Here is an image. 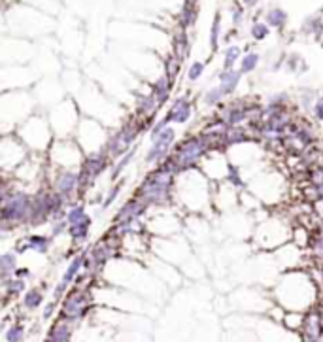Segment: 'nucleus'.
<instances>
[{"instance_id": "obj_28", "label": "nucleus", "mask_w": 323, "mask_h": 342, "mask_svg": "<svg viewBox=\"0 0 323 342\" xmlns=\"http://www.w3.org/2000/svg\"><path fill=\"white\" fill-rule=\"evenodd\" d=\"M27 280L23 278H10V280L2 282V291H4V303H8L12 299H17V297H23L25 291H27Z\"/></svg>"}, {"instance_id": "obj_3", "label": "nucleus", "mask_w": 323, "mask_h": 342, "mask_svg": "<svg viewBox=\"0 0 323 342\" xmlns=\"http://www.w3.org/2000/svg\"><path fill=\"white\" fill-rule=\"evenodd\" d=\"M176 204L193 214H202L213 204V182L200 170L180 174L176 182Z\"/></svg>"}, {"instance_id": "obj_18", "label": "nucleus", "mask_w": 323, "mask_h": 342, "mask_svg": "<svg viewBox=\"0 0 323 342\" xmlns=\"http://www.w3.org/2000/svg\"><path fill=\"white\" fill-rule=\"evenodd\" d=\"M302 342H321L323 340V310L319 304L304 314V323L300 329Z\"/></svg>"}, {"instance_id": "obj_55", "label": "nucleus", "mask_w": 323, "mask_h": 342, "mask_svg": "<svg viewBox=\"0 0 323 342\" xmlns=\"http://www.w3.org/2000/svg\"><path fill=\"white\" fill-rule=\"evenodd\" d=\"M242 2H244L246 6H255L257 4V0H242Z\"/></svg>"}, {"instance_id": "obj_48", "label": "nucleus", "mask_w": 323, "mask_h": 342, "mask_svg": "<svg viewBox=\"0 0 323 342\" xmlns=\"http://www.w3.org/2000/svg\"><path fill=\"white\" fill-rule=\"evenodd\" d=\"M202 74H204V62L195 61L189 66V70H187V79H189L191 83H195V81L202 78Z\"/></svg>"}, {"instance_id": "obj_29", "label": "nucleus", "mask_w": 323, "mask_h": 342, "mask_svg": "<svg viewBox=\"0 0 323 342\" xmlns=\"http://www.w3.org/2000/svg\"><path fill=\"white\" fill-rule=\"evenodd\" d=\"M136 153H138V148H133L129 153H125L123 157H119L118 161H114V164H112L110 168V180L112 182H119L121 180V176H123V172L129 168V164L134 161V157H136Z\"/></svg>"}, {"instance_id": "obj_9", "label": "nucleus", "mask_w": 323, "mask_h": 342, "mask_svg": "<svg viewBox=\"0 0 323 342\" xmlns=\"http://www.w3.org/2000/svg\"><path fill=\"white\" fill-rule=\"evenodd\" d=\"M85 159L83 149L79 148L76 138H55L48 151L49 168H70L79 170V166Z\"/></svg>"}, {"instance_id": "obj_50", "label": "nucleus", "mask_w": 323, "mask_h": 342, "mask_svg": "<svg viewBox=\"0 0 323 342\" xmlns=\"http://www.w3.org/2000/svg\"><path fill=\"white\" fill-rule=\"evenodd\" d=\"M51 236H53V240L59 238V236H63V234H68V221L63 219V221H55V223H51Z\"/></svg>"}, {"instance_id": "obj_34", "label": "nucleus", "mask_w": 323, "mask_h": 342, "mask_svg": "<svg viewBox=\"0 0 323 342\" xmlns=\"http://www.w3.org/2000/svg\"><path fill=\"white\" fill-rule=\"evenodd\" d=\"M225 95H223V91H221L220 87H210L208 91H206L204 95H202V102H204L206 108H212V110H220L223 104H225Z\"/></svg>"}, {"instance_id": "obj_15", "label": "nucleus", "mask_w": 323, "mask_h": 342, "mask_svg": "<svg viewBox=\"0 0 323 342\" xmlns=\"http://www.w3.org/2000/svg\"><path fill=\"white\" fill-rule=\"evenodd\" d=\"M227 168H229V159L225 157V151L223 149H212L208 151V155L202 159V163L198 166V170L202 172L204 176L220 184V182H225L227 178Z\"/></svg>"}, {"instance_id": "obj_49", "label": "nucleus", "mask_w": 323, "mask_h": 342, "mask_svg": "<svg viewBox=\"0 0 323 342\" xmlns=\"http://www.w3.org/2000/svg\"><path fill=\"white\" fill-rule=\"evenodd\" d=\"M59 306H61V303H57V301L51 299V301L44 306V310H42V319H44V321H49L55 314H59Z\"/></svg>"}, {"instance_id": "obj_23", "label": "nucleus", "mask_w": 323, "mask_h": 342, "mask_svg": "<svg viewBox=\"0 0 323 342\" xmlns=\"http://www.w3.org/2000/svg\"><path fill=\"white\" fill-rule=\"evenodd\" d=\"M91 227H93V218L87 216L83 221H79L76 225L68 227V236H70L72 246H76L78 249H81V246L89 240L91 236Z\"/></svg>"}, {"instance_id": "obj_11", "label": "nucleus", "mask_w": 323, "mask_h": 342, "mask_svg": "<svg viewBox=\"0 0 323 342\" xmlns=\"http://www.w3.org/2000/svg\"><path fill=\"white\" fill-rule=\"evenodd\" d=\"M48 186L59 193L63 199L74 204L79 202L83 197V187H81V176L79 170H70V168H49Z\"/></svg>"}, {"instance_id": "obj_54", "label": "nucleus", "mask_w": 323, "mask_h": 342, "mask_svg": "<svg viewBox=\"0 0 323 342\" xmlns=\"http://www.w3.org/2000/svg\"><path fill=\"white\" fill-rule=\"evenodd\" d=\"M317 286H319V291H321V297H323V265H317Z\"/></svg>"}, {"instance_id": "obj_12", "label": "nucleus", "mask_w": 323, "mask_h": 342, "mask_svg": "<svg viewBox=\"0 0 323 342\" xmlns=\"http://www.w3.org/2000/svg\"><path fill=\"white\" fill-rule=\"evenodd\" d=\"M31 157V151L16 136V132H4L0 142V164L4 176H12Z\"/></svg>"}, {"instance_id": "obj_6", "label": "nucleus", "mask_w": 323, "mask_h": 342, "mask_svg": "<svg viewBox=\"0 0 323 342\" xmlns=\"http://www.w3.org/2000/svg\"><path fill=\"white\" fill-rule=\"evenodd\" d=\"M208 151H212L208 142L198 132H193V134H187L185 138H181L180 142H176L170 159L176 164L178 174H183L189 170H198V166L202 163V159L208 155Z\"/></svg>"}, {"instance_id": "obj_30", "label": "nucleus", "mask_w": 323, "mask_h": 342, "mask_svg": "<svg viewBox=\"0 0 323 342\" xmlns=\"http://www.w3.org/2000/svg\"><path fill=\"white\" fill-rule=\"evenodd\" d=\"M172 47H174V55H176L180 61H185V59H187L189 49H191V42H189L187 32L183 31V29H180V31L176 32L174 42H172Z\"/></svg>"}, {"instance_id": "obj_51", "label": "nucleus", "mask_w": 323, "mask_h": 342, "mask_svg": "<svg viewBox=\"0 0 323 342\" xmlns=\"http://www.w3.org/2000/svg\"><path fill=\"white\" fill-rule=\"evenodd\" d=\"M312 117H314L315 123H323V95H319L317 99H315L314 106H312Z\"/></svg>"}, {"instance_id": "obj_4", "label": "nucleus", "mask_w": 323, "mask_h": 342, "mask_svg": "<svg viewBox=\"0 0 323 342\" xmlns=\"http://www.w3.org/2000/svg\"><path fill=\"white\" fill-rule=\"evenodd\" d=\"M14 132L32 155H48L51 144L55 142L51 123L42 114H31V117L19 125Z\"/></svg>"}, {"instance_id": "obj_36", "label": "nucleus", "mask_w": 323, "mask_h": 342, "mask_svg": "<svg viewBox=\"0 0 323 342\" xmlns=\"http://www.w3.org/2000/svg\"><path fill=\"white\" fill-rule=\"evenodd\" d=\"M259 62H261V55L257 53V51H248V53L240 59V66H238V70H240L242 76L252 74L253 70H257Z\"/></svg>"}, {"instance_id": "obj_44", "label": "nucleus", "mask_w": 323, "mask_h": 342, "mask_svg": "<svg viewBox=\"0 0 323 342\" xmlns=\"http://www.w3.org/2000/svg\"><path fill=\"white\" fill-rule=\"evenodd\" d=\"M302 31L306 34H312V36H319L323 32V21L317 16H310L302 25Z\"/></svg>"}, {"instance_id": "obj_31", "label": "nucleus", "mask_w": 323, "mask_h": 342, "mask_svg": "<svg viewBox=\"0 0 323 342\" xmlns=\"http://www.w3.org/2000/svg\"><path fill=\"white\" fill-rule=\"evenodd\" d=\"M287 12L282 8H278V6H274V8H268L267 14H265V23L268 25V27H272V29H278V31H282L285 25H287Z\"/></svg>"}, {"instance_id": "obj_2", "label": "nucleus", "mask_w": 323, "mask_h": 342, "mask_svg": "<svg viewBox=\"0 0 323 342\" xmlns=\"http://www.w3.org/2000/svg\"><path fill=\"white\" fill-rule=\"evenodd\" d=\"M19 182L12 176H4L0 189V229L8 234L19 227H27L32 206V193L25 187L17 186Z\"/></svg>"}, {"instance_id": "obj_47", "label": "nucleus", "mask_w": 323, "mask_h": 342, "mask_svg": "<svg viewBox=\"0 0 323 342\" xmlns=\"http://www.w3.org/2000/svg\"><path fill=\"white\" fill-rule=\"evenodd\" d=\"M304 180H306L310 186L323 184V164H315L312 168H308V170L304 172Z\"/></svg>"}, {"instance_id": "obj_43", "label": "nucleus", "mask_w": 323, "mask_h": 342, "mask_svg": "<svg viewBox=\"0 0 323 342\" xmlns=\"http://www.w3.org/2000/svg\"><path fill=\"white\" fill-rule=\"evenodd\" d=\"M310 257L315 265H323V234L321 236H314V240L310 244Z\"/></svg>"}, {"instance_id": "obj_40", "label": "nucleus", "mask_w": 323, "mask_h": 342, "mask_svg": "<svg viewBox=\"0 0 323 342\" xmlns=\"http://www.w3.org/2000/svg\"><path fill=\"white\" fill-rule=\"evenodd\" d=\"M285 70L293 72V74H304L308 70V64L300 55L291 53L289 57H285Z\"/></svg>"}, {"instance_id": "obj_14", "label": "nucleus", "mask_w": 323, "mask_h": 342, "mask_svg": "<svg viewBox=\"0 0 323 342\" xmlns=\"http://www.w3.org/2000/svg\"><path fill=\"white\" fill-rule=\"evenodd\" d=\"M176 138H178V132L172 125H168L165 131L151 142V146L144 155V163L151 164V166H159L161 163H165L176 146Z\"/></svg>"}, {"instance_id": "obj_45", "label": "nucleus", "mask_w": 323, "mask_h": 342, "mask_svg": "<svg viewBox=\"0 0 323 342\" xmlns=\"http://www.w3.org/2000/svg\"><path fill=\"white\" fill-rule=\"evenodd\" d=\"M289 104H291V97L287 93H276L267 99V106H274V108H289Z\"/></svg>"}, {"instance_id": "obj_42", "label": "nucleus", "mask_w": 323, "mask_h": 342, "mask_svg": "<svg viewBox=\"0 0 323 342\" xmlns=\"http://www.w3.org/2000/svg\"><path fill=\"white\" fill-rule=\"evenodd\" d=\"M181 62L183 61H180L176 55H168L166 57V61H165V74L168 76V78H172V79H176L178 78V74H180V70H181Z\"/></svg>"}, {"instance_id": "obj_7", "label": "nucleus", "mask_w": 323, "mask_h": 342, "mask_svg": "<svg viewBox=\"0 0 323 342\" xmlns=\"http://www.w3.org/2000/svg\"><path fill=\"white\" fill-rule=\"evenodd\" d=\"M293 234V227H289V223L280 216H267V218L261 221L255 234H253V240L259 246V249H280L282 246L289 244V238Z\"/></svg>"}, {"instance_id": "obj_16", "label": "nucleus", "mask_w": 323, "mask_h": 342, "mask_svg": "<svg viewBox=\"0 0 323 342\" xmlns=\"http://www.w3.org/2000/svg\"><path fill=\"white\" fill-rule=\"evenodd\" d=\"M150 210H151V206L148 202L142 201L140 197L133 195V197H129V199L118 208V212H116L114 218H112V223L116 225V223H125V221H133V219L148 218Z\"/></svg>"}, {"instance_id": "obj_33", "label": "nucleus", "mask_w": 323, "mask_h": 342, "mask_svg": "<svg viewBox=\"0 0 323 342\" xmlns=\"http://www.w3.org/2000/svg\"><path fill=\"white\" fill-rule=\"evenodd\" d=\"M225 182H227L231 187H235L237 191H244L246 187H248V184H246L244 178H242V168H240V164L233 163V161H229L227 178H225Z\"/></svg>"}, {"instance_id": "obj_46", "label": "nucleus", "mask_w": 323, "mask_h": 342, "mask_svg": "<svg viewBox=\"0 0 323 342\" xmlns=\"http://www.w3.org/2000/svg\"><path fill=\"white\" fill-rule=\"evenodd\" d=\"M250 34H252V38L255 40V42H261V40H265L268 34H270V27H268L265 21H255V23L252 25Z\"/></svg>"}, {"instance_id": "obj_24", "label": "nucleus", "mask_w": 323, "mask_h": 342, "mask_svg": "<svg viewBox=\"0 0 323 342\" xmlns=\"http://www.w3.org/2000/svg\"><path fill=\"white\" fill-rule=\"evenodd\" d=\"M172 86H174V79L168 78L166 74H163L159 79H155L153 83H151V91L150 93L155 97V101L157 104L163 108L166 102L170 101V95H172Z\"/></svg>"}, {"instance_id": "obj_27", "label": "nucleus", "mask_w": 323, "mask_h": 342, "mask_svg": "<svg viewBox=\"0 0 323 342\" xmlns=\"http://www.w3.org/2000/svg\"><path fill=\"white\" fill-rule=\"evenodd\" d=\"M240 79H242V74L240 70H221L220 72V89L223 91L225 97H233L237 93L238 86H240Z\"/></svg>"}, {"instance_id": "obj_38", "label": "nucleus", "mask_w": 323, "mask_h": 342, "mask_svg": "<svg viewBox=\"0 0 323 342\" xmlns=\"http://www.w3.org/2000/svg\"><path fill=\"white\" fill-rule=\"evenodd\" d=\"M198 17V10L197 6H189V4H183V8H181V14H180V29L183 31H187L191 29L195 21H197Z\"/></svg>"}, {"instance_id": "obj_10", "label": "nucleus", "mask_w": 323, "mask_h": 342, "mask_svg": "<svg viewBox=\"0 0 323 342\" xmlns=\"http://www.w3.org/2000/svg\"><path fill=\"white\" fill-rule=\"evenodd\" d=\"M108 134H110V131L102 123H98L96 119H93V117H81L74 138L79 144V148L83 149V153L91 155V153H98V151L106 149Z\"/></svg>"}, {"instance_id": "obj_1", "label": "nucleus", "mask_w": 323, "mask_h": 342, "mask_svg": "<svg viewBox=\"0 0 323 342\" xmlns=\"http://www.w3.org/2000/svg\"><path fill=\"white\" fill-rule=\"evenodd\" d=\"M270 295L284 310L308 312L319 304L321 291L312 272L304 269H293L285 271L278 278Z\"/></svg>"}, {"instance_id": "obj_21", "label": "nucleus", "mask_w": 323, "mask_h": 342, "mask_svg": "<svg viewBox=\"0 0 323 342\" xmlns=\"http://www.w3.org/2000/svg\"><path fill=\"white\" fill-rule=\"evenodd\" d=\"M134 101H136V112H134V116L144 119V121H148V123H155V114H157L161 106L157 104L155 101V97L151 93H138L134 97Z\"/></svg>"}, {"instance_id": "obj_52", "label": "nucleus", "mask_w": 323, "mask_h": 342, "mask_svg": "<svg viewBox=\"0 0 323 342\" xmlns=\"http://www.w3.org/2000/svg\"><path fill=\"white\" fill-rule=\"evenodd\" d=\"M231 12H233V23H235V27H240V25L244 23V8L240 4H233Z\"/></svg>"}, {"instance_id": "obj_13", "label": "nucleus", "mask_w": 323, "mask_h": 342, "mask_svg": "<svg viewBox=\"0 0 323 342\" xmlns=\"http://www.w3.org/2000/svg\"><path fill=\"white\" fill-rule=\"evenodd\" d=\"M114 164V159L110 157L108 149H102L98 153H91L85 155L83 163L79 166V176H81V187H83V195L89 187L95 184L96 180L102 176L106 168Z\"/></svg>"}, {"instance_id": "obj_41", "label": "nucleus", "mask_w": 323, "mask_h": 342, "mask_svg": "<svg viewBox=\"0 0 323 342\" xmlns=\"http://www.w3.org/2000/svg\"><path fill=\"white\" fill-rule=\"evenodd\" d=\"M220 38H221V12H216L212 27H210V47H212V51H218Z\"/></svg>"}, {"instance_id": "obj_17", "label": "nucleus", "mask_w": 323, "mask_h": 342, "mask_svg": "<svg viewBox=\"0 0 323 342\" xmlns=\"http://www.w3.org/2000/svg\"><path fill=\"white\" fill-rule=\"evenodd\" d=\"M191 117H193V102L187 95H181L170 102L168 112L161 119L166 125H187L191 121Z\"/></svg>"}, {"instance_id": "obj_5", "label": "nucleus", "mask_w": 323, "mask_h": 342, "mask_svg": "<svg viewBox=\"0 0 323 342\" xmlns=\"http://www.w3.org/2000/svg\"><path fill=\"white\" fill-rule=\"evenodd\" d=\"M153 127L151 123L148 121H144L140 117H129L127 121L116 127L114 131H110L108 134V142H106V149H108V153L114 161H118L119 157H123L125 153H129L134 146V142L140 138V134L144 131L150 132V129Z\"/></svg>"}, {"instance_id": "obj_37", "label": "nucleus", "mask_w": 323, "mask_h": 342, "mask_svg": "<svg viewBox=\"0 0 323 342\" xmlns=\"http://www.w3.org/2000/svg\"><path fill=\"white\" fill-rule=\"evenodd\" d=\"M123 186H125V178H121L119 182H114V184L108 187V191H106L102 202H100V210H106V208H110L112 204L118 201L119 193L123 191Z\"/></svg>"}, {"instance_id": "obj_8", "label": "nucleus", "mask_w": 323, "mask_h": 342, "mask_svg": "<svg viewBox=\"0 0 323 342\" xmlns=\"http://www.w3.org/2000/svg\"><path fill=\"white\" fill-rule=\"evenodd\" d=\"M91 310H93V288H91V284H87V286L74 284L61 301L57 316L78 323L81 319H85L91 314Z\"/></svg>"}, {"instance_id": "obj_35", "label": "nucleus", "mask_w": 323, "mask_h": 342, "mask_svg": "<svg viewBox=\"0 0 323 342\" xmlns=\"http://www.w3.org/2000/svg\"><path fill=\"white\" fill-rule=\"evenodd\" d=\"M27 334V327L23 321H14L12 325L4 327V338L6 342H23Z\"/></svg>"}, {"instance_id": "obj_22", "label": "nucleus", "mask_w": 323, "mask_h": 342, "mask_svg": "<svg viewBox=\"0 0 323 342\" xmlns=\"http://www.w3.org/2000/svg\"><path fill=\"white\" fill-rule=\"evenodd\" d=\"M250 142H257L253 138L252 131L248 129V125H238V127H229L225 136H223V148H235V146H244Z\"/></svg>"}, {"instance_id": "obj_39", "label": "nucleus", "mask_w": 323, "mask_h": 342, "mask_svg": "<svg viewBox=\"0 0 323 342\" xmlns=\"http://www.w3.org/2000/svg\"><path fill=\"white\" fill-rule=\"evenodd\" d=\"M242 49L238 46H227L225 53H223V70H233L235 64L242 59Z\"/></svg>"}, {"instance_id": "obj_25", "label": "nucleus", "mask_w": 323, "mask_h": 342, "mask_svg": "<svg viewBox=\"0 0 323 342\" xmlns=\"http://www.w3.org/2000/svg\"><path fill=\"white\" fill-rule=\"evenodd\" d=\"M19 269V253L16 249H8L0 255V282H6L16 276Z\"/></svg>"}, {"instance_id": "obj_32", "label": "nucleus", "mask_w": 323, "mask_h": 342, "mask_svg": "<svg viewBox=\"0 0 323 342\" xmlns=\"http://www.w3.org/2000/svg\"><path fill=\"white\" fill-rule=\"evenodd\" d=\"M304 314L306 312H295V310H285L284 318H282V325L287 329V331H293V333H300L302 329V323H304Z\"/></svg>"}, {"instance_id": "obj_56", "label": "nucleus", "mask_w": 323, "mask_h": 342, "mask_svg": "<svg viewBox=\"0 0 323 342\" xmlns=\"http://www.w3.org/2000/svg\"><path fill=\"white\" fill-rule=\"evenodd\" d=\"M183 4H189V6H197V0H183Z\"/></svg>"}, {"instance_id": "obj_26", "label": "nucleus", "mask_w": 323, "mask_h": 342, "mask_svg": "<svg viewBox=\"0 0 323 342\" xmlns=\"http://www.w3.org/2000/svg\"><path fill=\"white\" fill-rule=\"evenodd\" d=\"M44 301H46L44 288H42V286H32V288L27 289L25 295L21 297V306H23L27 312H34L44 304Z\"/></svg>"}, {"instance_id": "obj_19", "label": "nucleus", "mask_w": 323, "mask_h": 342, "mask_svg": "<svg viewBox=\"0 0 323 342\" xmlns=\"http://www.w3.org/2000/svg\"><path fill=\"white\" fill-rule=\"evenodd\" d=\"M51 246H53V236H51V234L32 233V234H25L23 238L17 242L16 251L17 253L34 251V253H40V255H48Z\"/></svg>"}, {"instance_id": "obj_53", "label": "nucleus", "mask_w": 323, "mask_h": 342, "mask_svg": "<svg viewBox=\"0 0 323 342\" xmlns=\"http://www.w3.org/2000/svg\"><path fill=\"white\" fill-rule=\"evenodd\" d=\"M17 278H23V280H27V278H32V272L27 269V267H19L16 272Z\"/></svg>"}, {"instance_id": "obj_20", "label": "nucleus", "mask_w": 323, "mask_h": 342, "mask_svg": "<svg viewBox=\"0 0 323 342\" xmlns=\"http://www.w3.org/2000/svg\"><path fill=\"white\" fill-rule=\"evenodd\" d=\"M76 325H78L76 321H70V319L57 316V318L53 319V323L49 325L48 334H46V340L44 342H72Z\"/></svg>"}]
</instances>
